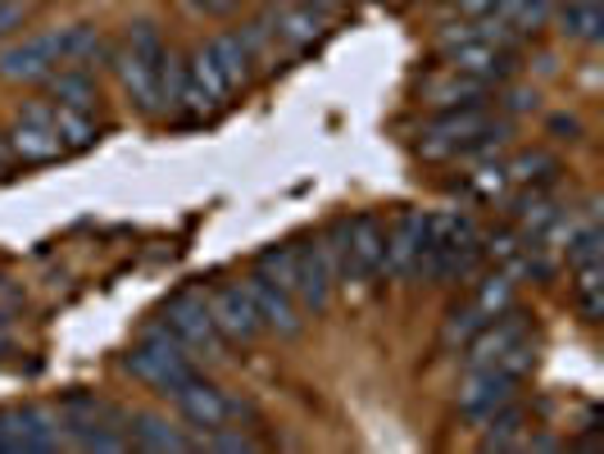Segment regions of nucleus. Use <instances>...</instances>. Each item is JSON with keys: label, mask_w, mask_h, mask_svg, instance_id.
Here are the masks:
<instances>
[{"label": "nucleus", "mask_w": 604, "mask_h": 454, "mask_svg": "<svg viewBox=\"0 0 604 454\" xmlns=\"http://www.w3.org/2000/svg\"><path fill=\"white\" fill-rule=\"evenodd\" d=\"M123 369L132 373V377H141L145 386H155L160 395H173L182 382H191L195 377V364H191V350L164 327V323H155L145 336H141V345L137 350H128V360H123Z\"/></svg>", "instance_id": "nucleus-1"}, {"label": "nucleus", "mask_w": 604, "mask_h": 454, "mask_svg": "<svg viewBox=\"0 0 604 454\" xmlns=\"http://www.w3.org/2000/svg\"><path fill=\"white\" fill-rule=\"evenodd\" d=\"M160 323L191 350V355H210V360L223 355V336H219V327H214V319H210V300H205V295L187 291V295L169 300V310H164Z\"/></svg>", "instance_id": "nucleus-2"}, {"label": "nucleus", "mask_w": 604, "mask_h": 454, "mask_svg": "<svg viewBox=\"0 0 604 454\" xmlns=\"http://www.w3.org/2000/svg\"><path fill=\"white\" fill-rule=\"evenodd\" d=\"M6 141H10L14 164H56L64 155V145L56 137V105H28Z\"/></svg>", "instance_id": "nucleus-3"}, {"label": "nucleus", "mask_w": 604, "mask_h": 454, "mask_svg": "<svg viewBox=\"0 0 604 454\" xmlns=\"http://www.w3.org/2000/svg\"><path fill=\"white\" fill-rule=\"evenodd\" d=\"M491 123V114L482 105H460V110H441L427 128H423V141L419 150L432 160H445V155H460V150L473 145V137H482Z\"/></svg>", "instance_id": "nucleus-4"}, {"label": "nucleus", "mask_w": 604, "mask_h": 454, "mask_svg": "<svg viewBox=\"0 0 604 454\" xmlns=\"http://www.w3.org/2000/svg\"><path fill=\"white\" fill-rule=\"evenodd\" d=\"M56 69H60V28L56 32H37L28 41H14V46L0 50V78H6V82L37 87Z\"/></svg>", "instance_id": "nucleus-5"}, {"label": "nucleus", "mask_w": 604, "mask_h": 454, "mask_svg": "<svg viewBox=\"0 0 604 454\" xmlns=\"http://www.w3.org/2000/svg\"><path fill=\"white\" fill-rule=\"evenodd\" d=\"M332 264H328V250L323 241H300L295 245V305L310 310V314H323L332 305Z\"/></svg>", "instance_id": "nucleus-6"}, {"label": "nucleus", "mask_w": 604, "mask_h": 454, "mask_svg": "<svg viewBox=\"0 0 604 454\" xmlns=\"http://www.w3.org/2000/svg\"><path fill=\"white\" fill-rule=\"evenodd\" d=\"M514 386H519V377L500 373L495 364H477V369H469V377L460 386V410L482 427L495 410H505L514 400Z\"/></svg>", "instance_id": "nucleus-7"}, {"label": "nucleus", "mask_w": 604, "mask_h": 454, "mask_svg": "<svg viewBox=\"0 0 604 454\" xmlns=\"http://www.w3.org/2000/svg\"><path fill=\"white\" fill-rule=\"evenodd\" d=\"M210 319H214V327H219V336L223 341H255L260 332H264V323H260V314H255V300H250V291H245V282H232V286H219L214 295H210Z\"/></svg>", "instance_id": "nucleus-8"}, {"label": "nucleus", "mask_w": 604, "mask_h": 454, "mask_svg": "<svg viewBox=\"0 0 604 454\" xmlns=\"http://www.w3.org/2000/svg\"><path fill=\"white\" fill-rule=\"evenodd\" d=\"M173 405H178V414L191 423V427H200V432H214V427H228L232 423V400L214 386V382H205V377H191V382H182L173 395Z\"/></svg>", "instance_id": "nucleus-9"}, {"label": "nucleus", "mask_w": 604, "mask_h": 454, "mask_svg": "<svg viewBox=\"0 0 604 454\" xmlns=\"http://www.w3.org/2000/svg\"><path fill=\"white\" fill-rule=\"evenodd\" d=\"M423 241H427V214L423 210H405L391 232H386V255H382V273L391 278H414L419 255H423Z\"/></svg>", "instance_id": "nucleus-10"}, {"label": "nucleus", "mask_w": 604, "mask_h": 454, "mask_svg": "<svg viewBox=\"0 0 604 454\" xmlns=\"http://www.w3.org/2000/svg\"><path fill=\"white\" fill-rule=\"evenodd\" d=\"M110 64H114V73H119L123 91L132 95L137 114H145V119L164 114V95H160V64H145L141 56H132L128 46H123V50H110Z\"/></svg>", "instance_id": "nucleus-11"}, {"label": "nucleus", "mask_w": 604, "mask_h": 454, "mask_svg": "<svg viewBox=\"0 0 604 454\" xmlns=\"http://www.w3.org/2000/svg\"><path fill=\"white\" fill-rule=\"evenodd\" d=\"M445 60H450V69H455V73L477 78V82H486V87H491V82H505V78L519 69L514 50H500V46H491V41H482V37L455 46Z\"/></svg>", "instance_id": "nucleus-12"}, {"label": "nucleus", "mask_w": 604, "mask_h": 454, "mask_svg": "<svg viewBox=\"0 0 604 454\" xmlns=\"http://www.w3.org/2000/svg\"><path fill=\"white\" fill-rule=\"evenodd\" d=\"M264 23H269V32H273L278 41H286V46H295V50L314 46V41L328 32V14L314 10V6H305V0H286V6L269 10Z\"/></svg>", "instance_id": "nucleus-13"}, {"label": "nucleus", "mask_w": 604, "mask_h": 454, "mask_svg": "<svg viewBox=\"0 0 604 454\" xmlns=\"http://www.w3.org/2000/svg\"><path fill=\"white\" fill-rule=\"evenodd\" d=\"M245 291H250V300H255V314H260V323H264V332H278V336H295L300 327H305V319H300V305L282 291V286H273V282H264L260 273L245 282Z\"/></svg>", "instance_id": "nucleus-14"}, {"label": "nucleus", "mask_w": 604, "mask_h": 454, "mask_svg": "<svg viewBox=\"0 0 604 454\" xmlns=\"http://www.w3.org/2000/svg\"><path fill=\"white\" fill-rule=\"evenodd\" d=\"M519 336H527V327H523V314H495V319H486L473 336H469V369H477V364H495L505 350L519 341Z\"/></svg>", "instance_id": "nucleus-15"}, {"label": "nucleus", "mask_w": 604, "mask_h": 454, "mask_svg": "<svg viewBox=\"0 0 604 454\" xmlns=\"http://www.w3.org/2000/svg\"><path fill=\"white\" fill-rule=\"evenodd\" d=\"M46 91H50V100L56 105H69V110H95V100H100V87H95V78L82 69V64H60L56 73L46 78Z\"/></svg>", "instance_id": "nucleus-16"}, {"label": "nucleus", "mask_w": 604, "mask_h": 454, "mask_svg": "<svg viewBox=\"0 0 604 454\" xmlns=\"http://www.w3.org/2000/svg\"><path fill=\"white\" fill-rule=\"evenodd\" d=\"M482 95H486V82L464 78V73H455V69H445V73H436V78L423 82V100H427V105H436V110L482 105Z\"/></svg>", "instance_id": "nucleus-17"}, {"label": "nucleus", "mask_w": 604, "mask_h": 454, "mask_svg": "<svg viewBox=\"0 0 604 454\" xmlns=\"http://www.w3.org/2000/svg\"><path fill=\"white\" fill-rule=\"evenodd\" d=\"M550 19L560 23V37L582 41V46L600 41V32H604V6H600V0H564Z\"/></svg>", "instance_id": "nucleus-18"}, {"label": "nucleus", "mask_w": 604, "mask_h": 454, "mask_svg": "<svg viewBox=\"0 0 604 454\" xmlns=\"http://www.w3.org/2000/svg\"><path fill=\"white\" fill-rule=\"evenodd\" d=\"M205 56L214 60V69L223 73V82L232 87V91H241L245 82H250V56H245V46H241V37L236 32H219V37H210V46H205Z\"/></svg>", "instance_id": "nucleus-19"}, {"label": "nucleus", "mask_w": 604, "mask_h": 454, "mask_svg": "<svg viewBox=\"0 0 604 454\" xmlns=\"http://www.w3.org/2000/svg\"><path fill=\"white\" fill-rule=\"evenodd\" d=\"M91 60H110V46L91 23H78V28H64L60 32V64H91Z\"/></svg>", "instance_id": "nucleus-20"}, {"label": "nucleus", "mask_w": 604, "mask_h": 454, "mask_svg": "<svg viewBox=\"0 0 604 454\" xmlns=\"http://www.w3.org/2000/svg\"><path fill=\"white\" fill-rule=\"evenodd\" d=\"M128 441L141 445V450H191V441L169 418H155V414H137V427H132Z\"/></svg>", "instance_id": "nucleus-21"}, {"label": "nucleus", "mask_w": 604, "mask_h": 454, "mask_svg": "<svg viewBox=\"0 0 604 454\" xmlns=\"http://www.w3.org/2000/svg\"><path fill=\"white\" fill-rule=\"evenodd\" d=\"M56 137H60V145H64V150H87V145H95L100 123H95L87 110L56 105Z\"/></svg>", "instance_id": "nucleus-22"}, {"label": "nucleus", "mask_w": 604, "mask_h": 454, "mask_svg": "<svg viewBox=\"0 0 604 454\" xmlns=\"http://www.w3.org/2000/svg\"><path fill=\"white\" fill-rule=\"evenodd\" d=\"M505 173H510L514 186H536V182L555 178L560 164H555V155H545V150H523V155H514V160L505 164Z\"/></svg>", "instance_id": "nucleus-23"}, {"label": "nucleus", "mask_w": 604, "mask_h": 454, "mask_svg": "<svg viewBox=\"0 0 604 454\" xmlns=\"http://www.w3.org/2000/svg\"><path fill=\"white\" fill-rule=\"evenodd\" d=\"M264 282L282 286L291 300H295V245H273L260 255V269H255Z\"/></svg>", "instance_id": "nucleus-24"}, {"label": "nucleus", "mask_w": 604, "mask_h": 454, "mask_svg": "<svg viewBox=\"0 0 604 454\" xmlns=\"http://www.w3.org/2000/svg\"><path fill=\"white\" fill-rule=\"evenodd\" d=\"M577 305H582V319H586V323H600V319H604V264L577 269Z\"/></svg>", "instance_id": "nucleus-25"}, {"label": "nucleus", "mask_w": 604, "mask_h": 454, "mask_svg": "<svg viewBox=\"0 0 604 454\" xmlns=\"http://www.w3.org/2000/svg\"><path fill=\"white\" fill-rule=\"evenodd\" d=\"M473 305H477L486 319L505 314V310L514 305V278H510V273H491V278H482V286H477V295H473Z\"/></svg>", "instance_id": "nucleus-26"}, {"label": "nucleus", "mask_w": 604, "mask_h": 454, "mask_svg": "<svg viewBox=\"0 0 604 454\" xmlns=\"http://www.w3.org/2000/svg\"><path fill=\"white\" fill-rule=\"evenodd\" d=\"M187 78H191V82H195L200 91H205V95L214 100V105H219V110H223V100L232 95V87L223 82V73L214 69V60L205 56V50H195V56H191V64H187Z\"/></svg>", "instance_id": "nucleus-27"}, {"label": "nucleus", "mask_w": 604, "mask_h": 454, "mask_svg": "<svg viewBox=\"0 0 604 454\" xmlns=\"http://www.w3.org/2000/svg\"><path fill=\"white\" fill-rule=\"evenodd\" d=\"M568 264L586 269V264H604V232L600 228H582L568 232Z\"/></svg>", "instance_id": "nucleus-28"}, {"label": "nucleus", "mask_w": 604, "mask_h": 454, "mask_svg": "<svg viewBox=\"0 0 604 454\" xmlns=\"http://www.w3.org/2000/svg\"><path fill=\"white\" fill-rule=\"evenodd\" d=\"M128 50H132V56H141L145 64H160V60H164V37H160V28L150 23V19L132 23V28H128Z\"/></svg>", "instance_id": "nucleus-29"}, {"label": "nucleus", "mask_w": 604, "mask_h": 454, "mask_svg": "<svg viewBox=\"0 0 604 454\" xmlns=\"http://www.w3.org/2000/svg\"><path fill=\"white\" fill-rule=\"evenodd\" d=\"M241 46H245V56L250 64H260V60H273V50H278V37L269 32V23H245L241 32Z\"/></svg>", "instance_id": "nucleus-30"}, {"label": "nucleus", "mask_w": 604, "mask_h": 454, "mask_svg": "<svg viewBox=\"0 0 604 454\" xmlns=\"http://www.w3.org/2000/svg\"><path fill=\"white\" fill-rule=\"evenodd\" d=\"M482 323H486V314H482V310L473 305V300H469L464 310L450 314V323H445V341H450V345H469V336H473Z\"/></svg>", "instance_id": "nucleus-31"}, {"label": "nucleus", "mask_w": 604, "mask_h": 454, "mask_svg": "<svg viewBox=\"0 0 604 454\" xmlns=\"http://www.w3.org/2000/svg\"><path fill=\"white\" fill-rule=\"evenodd\" d=\"M469 186H473L482 200H495V195H505L510 173H505V164H482V169L469 178Z\"/></svg>", "instance_id": "nucleus-32"}, {"label": "nucleus", "mask_w": 604, "mask_h": 454, "mask_svg": "<svg viewBox=\"0 0 604 454\" xmlns=\"http://www.w3.org/2000/svg\"><path fill=\"white\" fill-rule=\"evenodd\" d=\"M205 450H241V454H250V450H255V441H250V436H236V432H223V427H214L210 436H205Z\"/></svg>", "instance_id": "nucleus-33"}, {"label": "nucleus", "mask_w": 604, "mask_h": 454, "mask_svg": "<svg viewBox=\"0 0 604 454\" xmlns=\"http://www.w3.org/2000/svg\"><path fill=\"white\" fill-rule=\"evenodd\" d=\"M23 19H28L23 0H0V37H10L14 28H23Z\"/></svg>", "instance_id": "nucleus-34"}, {"label": "nucleus", "mask_w": 604, "mask_h": 454, "mask_svg": "<svg viewBox=\"0 0 604 454\" xmlns=\"http://www.w3.org/2000/svg\"><path fill=\"white\" fill-rule=\"evenodd\" d=\"M473 37H477V28H473L469 19H460V23H450V28L441 32V50L450 56V50H455V46H464V41H473Z\"/></svg>", "instance_id": "nucleus-35"}, {"label": "nucleus", "mask_w": 604, "mask_h": 454, "mask_svg": "<svg viewBox=\"0 0 604 454\" xmlns=\"http://www.w3.org/2000/svg\"><path fill=\"white\" fill-rule=\"evenodd\" d=\"M500 95H505V110H510V114L536 110V91H527V87H510V91H500Z\"/></svg>", "instance_id": "nucleus-36"}, {"label": "nucleus", "mask_w": 604, "mask_h": 454, "mask_svg": "<svg viewBox=\"0 0 604 454\" xmlns=\"http://www.w3.org/2000/svg\"><path fill=\"white\" fill-rule=\"evenodd\" d=\"M455 10H460V19L477 23L482 14H491V10H495V0H455Z\"/></svg>", "instance_id": "nucleus-37"}, {"label": "nucleus", "mask_w": 604, "mask_h": 454, "mask_svg": "<svg viewBox=\"0 0 604 454\" xmlns=\"http://www.w3.org/2000/svg\"><path fill=\"white\" fill-rule=\"evenodd\" d=\"M195 6L205 10V14H214V19H223V14H232L241 6V0H195Z\"/></svg>", "instance_id": "nucleus-38"}, {"label": "nucleus", "mask_w": 604, "mask_h": 454, "mask_svg": "<svg viewBox=\"0 0 604 454\" xmlns=\"http://www.w3.org/2000/svg\"><path fill=\"white\" fill-rule=\"evenodd\" d=\"M14 169V155H10V141L6 137H0V178H6Z\"/></svg>", "instance_id": "nucleus-39"}, {"label": "nucleus", "mask_w": 604, "mask_h": 454, "mask_svg": "<svg viewBox=\"0 0 604 454\" xmlns=\"http://www.w3.org/2000/svg\"><path fill=\"white\" fill-rule=\"evenodd\" d=\"M305 6H314V10H323V14H328V10H336V6H341V0H305Z\"/></svg>", "instance_id": "nucleus-40"}]
</instances>
